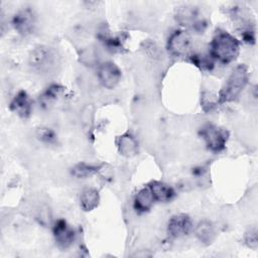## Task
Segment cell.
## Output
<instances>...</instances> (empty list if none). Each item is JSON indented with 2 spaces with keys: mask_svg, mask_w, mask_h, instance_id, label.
Segmentation results:
<instances>
[{
  "mask_svg": "<svg viewBox=\"0 0 258 258\" xmlns=\"http://www.w3.org/2000/svg\"><path fill=\"white\" fill-rule=\"evenodd\" d=\"M249 79V73L244 64L237 66L230 76L228 77L226 83L224 84L222 90L218 95V104L222 105L225 103L235 101L242 91L245 89Z\"/></svg>",
  "mask_w": 258,
  "mask_h": 258,
  "instance_id": "7a4b0ae2",
  "label": "cell"
},
{
  "mask_svg": "<svg viewBox=\"0 0 258 258\" xmlns=\"http://www.w3.org/2000/svg\"><path fill=\"white\" fill-rule=\"evenodd\" d=\"M55 243L60 249L70 248L76 239V233L73 228L62 219L57 220L52 228Z\"/></svg>",
  "mask_w": 258,
  "mask_h": 258,
  "instance_id": "9c48e42d",
  "label": "cell"
},
{
  "mask_svg": "<svg viewBox=\"0 0 258 258\" xmlns=\"http://www.w3.org/2000/svg\"><path fill=\"white\" fill-rule=\"evenodd\" d=\"M188 57L192 64H195L196 67H198L203 71H211L214 68V59L210 54L203 55V54L191 53Z\"/></svg>",
  "mask_w": 258,
  "mask_h": 258,
  "instance_id": "ffe728a7",
  "label": "cell"
},
{
  "mask_svg": "<svg viewBox=\"0 0 258 258\" xmlns=\"http://www.w3.org/2000/svg\"><path fill=\"white\" fill-rule=\"evenodd\" d=\"M55 60L56 56L53 50L43 45L35 47L29 56V62L31 67L40 73L50 72L51 69L54 68Z\"/></svg>",
  "mask_w": 258,
  "mask_h": 258,
  "instance_id": "8992f818",
  "label": "cell"
},
{
  "mask_svg": "<svg viewBox=\"0 0 258 258\" xmlns=\"http://www.w3.org/2000/svg\"><path fill=\"white\" fill-rule=\"evenodd\" d=\"M100 41L111 52H122L124 50V37L122 35H111L106 31H102L98 34Z\"/></svg>",
  "mask_w": 258,
  "mask_h": 258,
  "instance_id": "e0dca14e",
  "label": "cell"
},
{
  "mask_svg": "<svg viewBox=\"0 0 258 258\" xmlns=\"http://www.w3.org/2000/svg\"><path fill=\"white\" fill-rule=\"evenodd\" d=\"M148 187L155 202H159V203L169 202L175 196L174 189L169 184L162 181H157V180L152 181L148 184Z\"/></svg>",
  "mask_w": 258,
  "mask_h": 258,
  "instance_id": "4fadbf2b",
  "label": "cell"
},
{
  "mask_svg": "<svg viewBox=\"0 0 258 258\" xmlns=\"http://www.w3.org/2000/svg\"><path fill=\"white\" fill-rule=\"evenodd\" d=\"M192 230V220L186 214H176L168 220L167 233L171 238H178L188 235Z\"/></svg>",
  "mask_w": 258,
  "mask_h": 258,
  "instance_id": "ba28073f",
  "label": "cell"
},
{
  "mask_svg": "<svg viewBox=\"0 0 258 258\" xmlns=\"http://www.w3.org/2000/svg\"><path fill=\"white\" fill-rule=\"evenodd\" d=\"M117 148L124 157H132L138 153V142L131 133H124L117 139Z\"/></svg>",
  "mask_w": 258,
  "mask_h": 258,
  "instance_id": "7c38bea8",
  "label": "cell"
},
{
  "mask_svg": "<svg viewBox=\"0 0 258 258\" xmlns=\"http://www.w3.org/2000/svg\"><path fill=\"white\" fill-rule=\"evenodd\" d=\"M98 79L106 89H114L121 81L122 73L119 67L113 61H105L98 67Z\"/></svg>",
  "mask_w": 258,
  "mask_h": 258,
  "instance_id": "52a82bcc",
  "label": "cell"
},
{
  "mask_svg": "<svg viewBox=\"0 0 258 258\" xmlns=\"http://www.w3.org/2000/svg\"><path fill=\"white\" fill-rule=\"evenodd\" d=\"M153 196L148 187V185L142 187L138 192L135 195L134 198V209L139 213H145L151 209L154 203Z\"/></svg>",
  "mask_w": 258,
  "mask_h": 258,
  "instance_id": "9a60e30c",
  "label": "cell"
},
{
  "mask_svg": "<svg viewBox=\"0 0 258 258\" xmlns=\"http://www.w3.org/2000/svg\"><path fill=\"white\" fill-rule=\"evenodd\" d=\"M195 234L198 240L204 245H210L216 238V230L212 222L201 221L195 228Z\"/></svg>",
  "mask_w": 258,
  "mask_h": 258,
  "instance_id": "5bb4252c",
  "label": "cell"
},
{
  "mask_svg": "<svg viewBox=\"0 0 258 258\" xmlns=\"http://www.w3.org/2000/svg\"><path fill=\"white\" fill-rule=\"evenodd\" d=\"M191 37L186 30L173 31L167 39V50L173 56L183 57L191 54Z\"/></svg>",
  "mask_w": 258,
  "mask_h": 258,
  "instance_id": "5b68a950",
  "label": "cell"
},
{
  "mask_svg": "<svg viewBox=\"0 0 258 258\" xmlns=\"http://www.w3.org/2000/svg\"><path fill=\"white\" fill-rule=\"evenodd\" d=\"M12 25L18 33L22 35L30 34L35 26L34 12L29 8L18 11L12 18Z\"/></svg>",
  "mask_w": 258,
  "mask_h": 258,
  "instance_id": "30bf717a",
  "label": "cell"
},
{
  "mask_svg": "<svg viewBox=\"0 0 258 258\" xmlns=\"http://www.w3.org/2000/svg\"><path fill=\"white\" fill-rule=\"evenodd\" d=\"M99 165L88 164L85 162H81L76 164L72 168V174L77 178H87L94 174H98Z\"/></svg>",
  "mask_w": 258,
  "mask_h": 258,
  "instance_id": "ac0fdd59",
  "label": "cell"
},
{
  "mask_svg": "<svg viewBox=\"0 0 258 258\" xmlns=\"http://www.w3.org/2000/svg\"><path fill=\"white\" fill-rule=\"evenodd\" d=\"M244 240L246 245L251 249H257L258 246V237H257V231L256 229H250L245 233Z\"/></svg>",
  "mask_w": 258,
  "mask_h": 258,
  "instance_id": "7402d4cb",
  "label": "cell"
},
{
  "mask_svg": "<svg viewBox=\"0 0 258 258\" xmlns=\"http://www.w3.org/2000/svg\"><path fill=\"white\" fill-rule=\"evenodd\" d=\"M64 93V88L57 84H52L49 87L46 88V90L41 95V100L43 103H51L53 101H56L62 94Z\"/></svg>",
  "mask_w": 258,
  "mask_h": 258,
  "instance_id": "d6986e66",
  "label": "cell"
},
{
  "mask_svg": "<svg viewBox=\"0 0 258 258\" xmlns=\"http://www.w3.org/2000/svg\"><path fill=\"white\" fill-rule=\"evenodd\" d=\"M37 137L39 140H41L43 143L46 144H55L57 140V136L55 132L47 127L39 128L37 130Z\"/></svg>",
  "mask_w": 258,
  "mask_h": 258,
  "instance_id": "44dd1931",
  "label": "cell"
},
{
  "mask_svg": "<svg viewBox=\"0 0 258 258\" xmlns=\"http://www.w3.org/2000/svg\"><path fill=\"white\" fill-rule=\"evenodd\" d=\"M199 133L204 139L208 149L214 153L223 151L229 139V132L226 129L211 123L203 125Z\"/></svg>",
  "mask_w": 258,
  "mask_h": 258,
  "instance_id": "3957f363",
  "label": "cell"
},
{
  "mask_svg": "<svg viewBox=\"0 0 258 258\" xmlns=\"http://www.w3.org/2000/svg\"><path fill=\"white\" fill-rule=\"evenodd\" d=\"M81 208L85 212H91L95 210L100 204V194L96 188L86 187L82 190L80 196Z\"/></svg>",
  "mask_w": 258,
  "mask_h": 258,
  "instance_id": "2e32d148",
  "label": "cell"
},
{
  "mask_svg": "<svg viewBox=\"0 0 258 258\" xmlns=\"http://www.w3.org/2000/svg\"><path fill=\"white\" fill-rule=\"evenodd\" d=\"M175 19L185 29L203 33L208 26L207 21L200 17V10L195 6H182L176 10Z\"/></svg>",
  "mask_w": 258,
  "mask_h": 258,
  "instance_id": "277c9868",
  "label": "cell"
},
{
  "mask_svg": "<svg viewBox=\"0 0 258 258\" xmlns=\"http://www.w3.org/2000/svg\"><path fill=\"white\" fill-rule=\"evenodd\" d=\"M10 110L19 117L26 119L32 112V101L25 91H19L10 103Z\"/></svg>",
  "mask_w": 258,
  "mask_h": 258,
  "instance_id": "8fae6325",
  "label": "cell"
},
{
  "mask_svg": "<svg viewBox=\"0 0 258 258\" xmlns=\"http://www.w3.org/2000/svg\"><path fill=\"white\" fill-rule=\"evenodd\" d=\"M240 52L239 40L225 30H218L210 43V55L214 60L228 64L234 61Z\"/></svg>",
  "mask_w": 258,
  "mask_h": 258,
  "instance_id": "6da1fadb",
  "label": "cell"
}]
</instances>
